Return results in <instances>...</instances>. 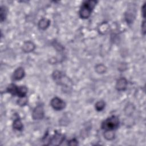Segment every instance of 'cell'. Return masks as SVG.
<instances>
[{"label": "cell", "instance_id": "obj_16", "mask_svg": "<svg viewBox=\"0 0 146 146\" xmlns=\"http://www.w3.org/2000/svg\"><path fill=\"white\" fill-rule=\"evenodd\" d=\"M7 14V9L5 6H1V13H0V17H1V21L3 22L5 20Z\"/></svg>", "mask_w": 146, "mask_h": 146}, {"label": "cell", "instance_id": "obj_20", "mask_svg": "<svg viewBox=\"0 0 146 146\" xmlns=\"http://www.w3.org/2000/svg\"><path fill=\"white\" fill-rule=\"evenodd\" d=\"M145 22L144 21L141 25V31L144 35L145 34Z\"/></svg>", "mask_w": 146, "mask_h": 146}, {"label": "cell", "instance_id": "obj_2", "mask_svg": "<svg viewBox=\"0 0 146 146\" xmlns=\"http://www.w3.org/2000/svg\"><path fill=\"white\" fill-rule=\"evenodd\" d=\"M97 3V1H84L79 10V16L82 19H87L88 18L95 7Z\"/></svg>", "mask_w": 146, "mask_h": 146}, {"label": "cell", "instance_id": "obj_18", "mask_svg": "<svg viewBox=\"0 0 146 146\" xmlns=\"http://www.w3.org/2000/svg\"><path fill=\"white\" fill-rule=\"evenodd\" d=\"M27 102V99L26 96H25L23 98H19V99L18 100V104L21 106L26 105Z\"/></svg>", "mask_w": 146, "mask_h": 146}, {"label": "cell", "instance_id": "obj_13", "mask_svg": "<svg viewBox=\"0 0 146 146\" xmlns=\"http://www.w3.org/2000/svg\"><path fill=\"white\" fill-rule=\"evenodd\" d=\"M13 127L14 129L17 131H22L23 127V124L19 118H16L14 119L13 124Z\"/></svg>", "mask_w": 146, "mask_h": 146}, {"label": "cell", "instance_id": "obj_1", "mask_svg": "<svg viewBox=\"0 0 146 146\" xmlns=\"http://www.w3.org/2000/svg\"><path fill=\"white\" fill-rule=\"evenodd\" d=\"M52 76L53 79L56 82L57 84L62 86L63 87L69 90L72 86V81L67 77L62 72L59 70H55L52 72Z\"/></svg>", "mask_w": 146, "mask_h": 146}, {"label": "cell", "instance_id": "obj_21", "mask_svg": "<svg viewBox=\"0 0 146 146\" xmlns=\"http://www.w3.org/2000/svg\"><path fill=\"white\" fill-rule=\"evenodd\" d=\"M145 3H144V5H143V6H142V7H141V13H142V15H143V17L144 18H145Z\"/></svg>", "mask_w": 146, "mask_h": 146}, {"label": "cell", "instance_id": "obj_9", "mask_svg": "<svg viewBox=\"0 0 146 146\" xmlns=\"http://www.w3.org/2000/svg\"><path fill=\"white\" fill-rule=\"evenodd\" d=\"M25 75V72L22 67L17 68L13 72V78L15 80H20Z\"/></svg>", "mask_w": 146, "mask_h": 146}, {"label": "cell", "instance_id": "obj_15", "mask_svg": "<svg viewBox=\"0 0 146 146\" xmlns=\"http://www.w3.org/2000/svg\"><path fill=\"white\" fill-rule=\"evenodd\" d=\"M95 68V71L98 74H104L106 72L107 70L106 67L103 64H98L96 65Z\"/></svg>", "mask_w": 146, "mask_h": 146}, {"label": "cell", "instance_id": "obj_7", "mask_svg": "<svg viewBox=\"0 0 146 146\" xmlns=\"http://www.w3.org/2000/svg\"><path fill=\"white\" fill-rule=\"evenodd\" d=\"M44 108L42 104L37 105L33 110L32 117L34 120H40L44 117Z\"/></svg>", "mask_w": 146, "mask_h": 146}, {"label": "cell", "instance_id": "obj_6", "mask_svg": "<svg viewBox=\"0 0 146 146\" xmlns=\"http://www.w3.org/2000/svg\"><path fill=\"white\" fill-rule=\"evenodd\" d=\"M64 135L55 131L54 135L50 139L48 145H60L64 140Z\"/></svg>", "mask_w": 146, "mask_h": 146}, {"label": "cell", "instance_id": "obj_8", "mask_svg": "<svg viewBox=\"0 0 146 146\" xmlns=\"http://www.w3.org/2000/svg\"><path fill=\"white\" fill-rule=\"evenodd\" d=\"M128 82L127 79L125 78H119L116 83L115 88L119 91H125L127 89Z\"/></svg>", "mask_w": 146, "mask_h": 146}, {"label": "cell", "instance_id": "obj_4", "mask_svg": "<svg viewBox=\"0 0 146 146\" xmlns=\"http://www.w3.org/2000/svg\"><path fill=\"white\" fill-rule=\"evenodd\" d=\"M7 91L14 96L23 98L26 96L27 88L25 86H18L14 84H10L7 88Z\"/></svg>", "mask_w": 146, "mask_h": 146}, {"label": "cell", "instance_id": "obj_5", "mask_svg": "<svg viewBox=\"0 0 146 146\" xmlns=\"http://www.w3.org/2000/svg\"><path fill=\"white\" fill-rule=\"evenodd\" d=\"M51 106L56 111H61L66 107V103L58 97L53 98L50 102Z\"/></svg>", "mask_w": 146, "mask_h": 146}, {"label": "cell", "instance_id": "obj_17", "mask_svg": "<svg viewBox=\"0 0 146 146\" xmlns=\"http://www.w3.org/2000/svg\"><path fill=\"white\" fill-rule=\"evenodd\" d=\"M106 103L103 100H99L95 103V107L97 111H102L105 108Z\"/></svg>", "mask_w": 146, "mask_h": 146}, {"label": "cell", "instance_id": "obj_19", "mask_svg": "<svg viewBox=\"0 0 146 146\" xmlns=\"http://www.w3.org/2000/svg\"><path fill=\"white\" fill-rule=\"evenodd\" d=\"M78 144V142L76 139H72L68 141V145H76Z\"/></svg>", "mask_w": 146, "mask_h": 146}, {"label": "cell", "instance_id": "obj_11", "mask_svg": "<svg viewBox=\"0 0 146 146\" xmlns=\"http://www.w3.org/2000/svg\"><path fill=\"white\" fill-rule=\"evenodd\" d=\"M135 9H129L127 12L125 13V19L127 21V22L128 23H131L133 22V19L135 18Z\"/></svg>", "mask_w": 146, "mask_h": 146}, {"label": "cell", "instance_id": "obj_10", "mask_svg": "<svg viewBox=\"0 0 146 146\" xmlns=\"http://www.w3.org/2000/svg\"><path fill=\"white\" fill-rule=\"evenodd\" d=\"M35 48V45L34 43L30 40L26 41L23 43L22 46V51L26 53L31 52L34 50Z\"/></svg>", "mask_w": 146, "mask_h": 146}, {"label": "cell", "instance_id": "obj_14", "mask_svg": "<svg viewBox=\"0 0 146 146\" xmlns=\"http://www.w3.org/2000/svg\"><path fill=\"white\" fill-rule=\"evenodd\" d=\"M103 135L104 138L107 140H112L115 138L113 131H104Z\"/></svg>", "mask_w": 146, "mask_h": 146}, {"label": "cell", "instance_id": "obj_12", "mask_svg": "<svg viewBox=\"0 0 146 146\" xmlns=\"http://www.w3.org/2000/svg\"><path fill=\"white\" fill-rule=\"evenodd\" d=\"M38 27L40 30H44L47 29L50 25V21L47 18H42L38 22Z\"/></svg>", "mask_w": 146, "mask_h": 146}, {"label": "cell", "instance_id": "obj_3", "mask_svg": "<svg viewBox=\"0 0 146 146\" xmlns=\"http://www.w3.org/2000/svg\"><path fill=\"white\" fill-rule=\"evenodd\" d=\"M119 126V118L115 115H112L105 120L101 124V128L104 131H114Z\"/></svg>", "mask_w": 146, "mask_h": 146}]
</instances>
